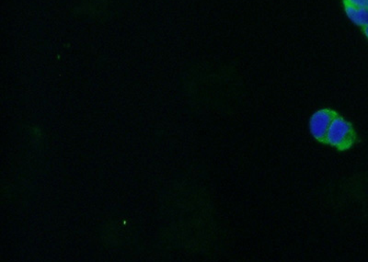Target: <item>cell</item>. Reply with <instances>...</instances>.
Instances as JSON below:
<instances>
[{
    "label": "cell",
    "instance_id": "obj_1",
    "mask_svg": "<svg viewBox=\"0 0 368 262\" xmlns=\"http://www.w3.org/2000/svg\"><path fill=\"white\" fill-rule=\"evenodd\" d=\"M356 141V132L349 121L337 115L329 129L325 143L344 151L352 148Z\"/></svg>",
    "mask_w": 368,
    "mask_h": 262
},
{
    "label": "cell",
    "instance_id": "obj_2",
    "mask_svg": "<svg viewBox=\"0 0 368 262\" xmlns=\"http://www.w3.org/2000/svg\"><path fill=\"white\" fill-rule=\"evenodd\" d=\"M338 115L331 110H320L315 112L309 123L312 137L319 142L325 143L326 137L333 119Z\"/></svg>",
    "mask_w": 368,
    "mask_h": 262
},
{
    "label": "cell",
    "instance_id": "obj_3",
    "mask_svg": "<svg viewBox=\"0 0 368 262\" xmlns=\"http://www.w3.org/2000/svg\"><path fill=\"white\" fill-rule=\"evenodd\" d=\"M345 11L348 18L351 19L356 24L362 27L368 26V8L354 7V6H345Z\"/></svg>",
    "mask_w": 368,
    "mask_h": 262
},
{
    "label": "cell",
    "instance_id": "obj_4",
    "mask_svg": "<svg viewBox=\"0 0 368 262\" xmlns=\"http://www.w3.org/2000/svg\"><path fill=\"white\" fill-rule=\"evenodd\" d=\"M345 3L354 7L364 8L367 7L368 0H345Z\"/></svg>",
    "mask_w": 368,
    "mask_h": 262
},
{
    "label": "cell",
    "instance_id": "obj_5",
    "mask_svg": "<svg viewBox=\"0 0 368 262\" xmlns=\"http://www.w3.org/2000/svg\"><path fill=\"white\" fill-rule=\"evenodd\" d=\"M365 33H366L367 37L368 38V26L365 28Z\"/></svg>",
    "mask_w": 368,
    "mask_h": 262
},
{
    "label": "cell",
    "instance_id": "obj_6",
    "mask_svg": "<svg viewBox=\"0 0 368 262\" xmlns=\"http://www.w3.org/2000/svg\"><path fill=\"white\" fill-rule=\"evenodd\" d=\"M367 8H368V5H367Z\"/></svg>",
    "mask_w": 368,
    "mask_h": 262
}]
</instances>
